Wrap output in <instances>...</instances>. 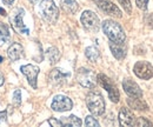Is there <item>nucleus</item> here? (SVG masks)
Wrapping results in <instances>:
<instances>
[{
	"label": "nucleus",
	"instance_id": "f257e3e1",
	"mask_svg": "<svg viewBox=\"0 0 153 127\" xmlns=\"http://www.w3.org/2000/svg\"><path fill=\"white\" fill-rule=\"evenodd\" d=\"M102 31L105 33V36H107L111 41L114 42H125V32L123 30V27L113 20H105L102 22Z\"/></svg>",
	"mask_w": 153,
	"mask_h": 127
},
{
	"label": "nucleus",
	"instance_id": "f03ea898",
	"mask_svg": "<svg viewBox=\"0 0 153 127\" xmlns=\"http://www.w3.org/2000/svg\"><path fill=\"white\" fill-rule=\"evenodd\" d=\"M86 105L88 111L93 115H102L105 113V101L100 93L98 92H90L86 97Z\"/></svg>",
	"mask_w": 153,
	"mask_h": 127
},
{
	"label": "nucleus",
	"instance_id": "7ed1b4c3",
	"mask_svg": "<svg viewBox=\"0 0 153 127\" xmlns=\"http://www.w3.org/2000/svg\"><path fill=\"white\" fill-rule=\"evenodd\" d=\"M40 13L42 19L50 24H56L59 18V10L53 0H42L40 2Z\"/></svg>",
	"mask_w": 153,
	"mask_h": 127
},
{
	"label": "nucleus",
	"instance_id": "20e7f679",
	"mask_svg": "<svg viewBox=\"0 0 153 127\" xmlns=\"http://www.w3.org/2000/svg\"><path fill=\"white\" fill-rule=\"evenodd\" d=\"M24 16H25V10L18 7L13 10L12 16L10 17V22L16 32L20 34H30V28L24 24Z\"/></svg>",
	"mask_w": 153,
	"mask_h": 127
},
{
	"label": "nucleus",
	"instance_id": "39448f33",
	"mask_svg": "<svg viewBox=\"0 0 153 127\" xmlns=\"http://www.w3.org/2000/svg\"><path fill=\"white\" fill-rule=\"evenodd\" d=\"M76 81L85 88H94L98 84L96 73L84 67L76 71Z\"/></svg>",
	"mask_w": 153,
	"mask_h": 127
},
{
	"label": "nucleus",
	"instance_id": "423d86ee",
	"mask_svg": "<svg viewBox=\"0 0 153 127\" xmlns=\"http://www.w3.org/2000/svg\"><path fill=\"white\" fill-rule=\"evenodd\" d=\"M97 80H98L99 85H100L104 90L107 91L111 101L118 102L119 99H120V94H119V91H118L117 86L114 85V82H113L108 76H106L105 74H98V75H97Z\"/></svg>",
	"mask_w": 153,
	"mask_h": 127
},
{
	"label": "nucleus",
	"instance_id": "0eeeda50",
	"mask_svg": "<svg viewBox=\"0 0 153 127\" xmlns=\"http://www.w3.org/2000/svg\"><path fill=\"white\" fill-rule=\"evenodd\" d=\"M80 21L82 24V26L85 27V30L90 31V32H98L99 27H100V21L99 18L94 12L92 11H85L82 12Z\"/></svg>",
	"mask_w": 153,
	"mask_h": 127
},
{
	"label": "nucleus",
	"instance_id": "6e6552de",
	"mask_svg": "<svg viewBox=\"0 0 153 127\" xmlns=\"http://www.w3.org/2000/svg\"><path fill=\"white\" fill-rule=\"evenodd\" d=\"M72 107H73L72 100L68 97L61 95V94L56 95L51 104V108L54 112H67V111H71Z\"/></svg>",
	"mask_w": 153,
	"mask_h": 127
},
{
	"label": "nucleus",
	"instance_id": "1a4fd4ad",
	"mask_svg": "<svg viewBox=\"0 0 153 127\" xmlns=\"http://www.w3.org/2000/svg\"><path fill=\"white\" fill-rule=\"evenodd\" d=\"M134 74L143 80H149L153 78V66L147 61H138L133 67Z\"/></svg>",
	"mask_w": 153,
	"mask_h": 127
},
{
	"label": "nucleus",
	"instance_id": "9d476101",
	"mask_svg": "<svg viewBox=\"0 0 153 127\" xmlns=\"http://www.w3.org/2000/svg\"><path fill=\"white\" fill-rule=\"evenodd\" d=\"M20 71L24 75H26L27 80H28V84L30 86L33 88V90H37L38 85H37V78H38V74L40 72V68L36 65H24L20 67Z\"/></svg>",
	"mask_w": 153,
	"mask_h": 127
},
{
	"label": "nucleus",
	"instance_id": "9b49d317",
	"mask_svg": "<svg viewBox=\"0 0 153 127\" xmlns=\"http://www.w3.org/2000/svg\"><path fill=\"white\" fill-rule=\"evenodd\" d=\"M96 2V5L106 14L112 16L115 18H121V11L119 10V7L114 5L113 2H111L110 0H93Z\"/></svg>",
	"mask_w": 153,
	"mask_h": 127
},
{
	"label": "nucleus",
	"instance_id": "f8f14e48",
	"mask_svg": "<svg viewBox=\"0 0 153 127\" xmlns=\"http://www.w3.org/2000/svg\"><path fill=\"white\" fill-rule=\"evenodd\" d=\"M123 88L130 98H143V91L137 82L131 79H125L123 81Z\"/></svg>",
	"mask_w": 153,
	"mask_h": 127
},
{
	"label": "nucleus",
	"instance_id": "ddd939ff",
	"mask_svg": "<svg viewBox=\"0 0 153 127\" xmlns=\"http://www.w3.org/2000/svg\"><path fill=\"white\" fill-rule=\"evenodd\" d=\"M118 120H119V124L121 126H134V123H135V117L134 114L126 107H123V108L119 111V115H118Z\"/></svg>",
	"mask_w": 153,
	"mask_h": 127
},
{
	"label": "nucleus",
	"instance_id": "4468645a",
	"mask_svg": "<svg viewBox=\"0 0 153 127\" xmlns=\"http://www.w3.org/2000/svg\"><path fill=\"white\" fill-rule=\"evenodd\" d=\"M110 48H111L113 56L118 60H123L126 56L127 47H126L125 42H114V41L110 40Z\"/></svg>",
	"mask_w": 153,
	"mask_h": 127
},
{
	"label": "nucleus",
	"instance_id": "2eb2a0df",
	"mask_svg": "<svg viewBox=\"0 0 153 127\" xmlns=\"http://www.w3.org/2000/svg\"><path fill=\"white\" fill-rule=\"evenodd\" d=\"M68 76H70V73H64L59 68H54L50 73V81L51 84L58 86V85H61Z\"/></svg>",
	"mask_w": 153,
	"mask_h": 127
},
{
	"label": "nucleus",
	"instance_id": "dca6fc26",
	"mask_svg": "<svg viewBox=\"0 0 153 127\" xmlns=\"http://www.w3.org/2000/svg\"><path fill=\"white\" fill-rule=\"evenodd\" d=\"M7 55L10 58L11 61H17L19 60L20 58L24 55V50H22V46L18 44V42H13L8 50H7Z\"/></svg>",
	"mask_w": 153,
	"mask_h": 127
},
{
	"label": "nucleus",
	"instance_id": "f3484780",
	"mask_svg": "<svg viewBox=\"0 0 153 127\" xmlns=\"http://www.w3.org/2000/svg\"><path fill=\"white\" fill-rule=\"evenodd\" d=\"M60 5H61V8L70 14H74L79 8V5L76 0H60Z\"/></svg>",
	"mask_w": 153,
	"mask_h": 127
},
{
	"label": "nucleus",
	"instance_id": "a211bd4d",
	"mask_svg": "<svg viewBox=\"0 0 153 127\" xmlns=\"http://www.w3.org/2000/svg\"><path fill=\"white\" fill-rule=\"evenodd\" d=\"M127 104L130 105V107L137 111H146L149 108L147 104L141 99V98H128L127 99Z\"/></svg>",
	"mask_w": 153,
	"mask_h": 127
},
{
	"label": "nucleus",
	"instance_id": "6ab92c4d",
	"mask_svg": "<svg viewBox=\"0 0 153 127\" xmlns=\"http://www.w3.org/2000/svg\"><path fill=\"white\" fill-rule=\"evenodd\" d=\"M85 55L86 58L91 61V62H97L100 58V52L99 50L94 47V46H88L86 50H85Z\"/></svg>",
	"mask_w": 153,
	"mask_h": 127
},
{
	"label": "nucleus",
	"instance_id": "aec40b11",
	"mask_svg": "<svg viewBox=\"0 0 153 127\" xmlns=\"http://www.w3.org/2000/svg\"><path fill=\"white\" fill-rule=\"evenodd\" d=\"M62 123V126H73V127H80L81 126V120L76 117V115H70V117H65L60 120Z\"/></svg>",
	"mask_w": 153,
	"mask_h": 127
},
{
	"label": "nucleus",
	"instance_id": "412c9836",
	"mask_svg": "<svg viewBox=\"0 0 153 127\" xmlns=\"http://www.w3.org/2000/svg\"><path fill=\"white\" fill-rule=\"evenodd\" d=\"M46 55H47V58H48V60H50V62L52 65L58 62L59 59H60V52H59V50H58L57 47H50V48H47Z\"/></svg>",
	"mask_w": 153,
	"mask_h": 127
},
{
	"label": "nucleus",
	"instance_id": "4be33fe9",
	"mask_svg": "<svg viewBox=\"0 0 153 127\" xmlns=\"http://www.w3.org/2000/svg\"><path fill=\"white\" fill-rule=\"evenodd\" d=\"M10 38H11V36H10V31H8L7 26L5 24L0 22V46L8 42Z\"/></svg>",
	"mask_w": 153,
	"mask_h": 127
},
{
	"label": "nucleus",
	"instance_id": "5701e85b",
	"mask_svg": "<svg viewBox=\"0 0 153 127\" xmlns=\"http://www.w3.org/2000/svg\"><path fill=\"white\" fill-rule=\"evenodd\" d=\"M12 101H13V105L16 107H20V105H21V92H20V90H16L14 91Z\"/></svg>",
	"mask_w": 153,
	"mask_h": 127
},
{
	"label": "nucleus",
	"instance_id": "b1692460",
	"mask_svg": "<svg viewBox=\"0 0 153 127\" xmlns=\"http://www.w3.org/2000/svg\"><path fill=\"white\" fill-rule=\"evenodd\" d=\"M85 125L87 127H99V123L92 115H87L85 119Z\"/></svg>",
	"mask_w": 153,
	"mask_h": 127
},
{
	"label": "nucleus",
	"instance_id": "393cba45",
	"mask_svg": "<svg viewBox=\"0 0 153 127\" xmlns=\"http://www.w3.org/2000/svg\"><path fill=\"white\" fill-rule=\"evenodd\" d=\"M118 2L123 6V8L126 11V13H131L132 12V5H131V1L130 0H118Z\"/></svg>",
	"mask_w": 153,
	"mask_h": 127
},
{
	"label": "nucleus",
	"instance_id": "a878e982",
	"mask_svg": "<svg viewBox=\"0 0 153 127\" xmlns=\"http://www.w3.org/2000/svg\"><path fill=\"white\" fill-rule=\"evenodd\" d=\"M134 126H152V123H150L145 118H138V120H135V123H134Z\"/></svg>",
	"mask_w": 153,
	"mask_h": 127
},
{
	"label": "nucleus",
	"instance_id": "bb28decb",
	"mask_svg": "<svg viewBox=\"0 0 153 127\" xmlns=\"http://www.w3.org/2000/svg\"><path fill=\"white\" fill-rule=\"evenodd\" d=\"M135 4L138 6V8L143 10V11H146L149 7V0H135Z\"/></svg>",
	"mask_w": 153,
	"mask_h": 127
},
{
	"label": "nucleus",
	"instance_id": "cd10ccee",
	"mask_svg": "<svg viewBox=\"0 0 153 127\" xmlns=\"http://www.w3.org/2000/svg\"><path fill=\"white\" fill-rule=\"evenodd\" d=\"M47 124H50L51 126H56V127L62 126V123H61L60 120H57V119H54V118H51V119H48V120H47Z\"/></svg>",
	"mask_w": 153,
	"mask_h": 127
},
{
	"label": "nucleus",
	"instance_id": "c85d7f7f",
	"mask_svg": "<svg viewBox=\"0 0 153 127\" xmlns=\"http://www.w3.org/2000/svg\"><path fill=\"white\" fill-rule=\"evenodd\" d=\"M7 123V113L4 111V112H0V125L2 124H6Z\"/></svg>",
	"mask_w": 153,
	"mask_h": 127
},
{
	"label": "nucleus",
	"instance_id": "c756f323",
	"mask_svg": "<svg viewBox=\"0 0 153 127\" xmlns=\"http://www.w3.org/2000/svg\"><path fill=\"white\" fill-rule=\"evenodd\" d=\"M1 1H2L5 5H8V6H11V5H12V4H13L16 0H1Z\"/></svg>",
	"mask_w": 153,
	"mask_h": 127
},
{
	"label": "nucleus",
	"instance_id": "7c9ffc66",
	"mask_svg": "<svg viewBox=\"0 0 153 127\" xmlns=\"http://www.w3.org/2000/svg\"><path fill=\"white\" fill-rule=\"evenodd\" d=\"M4 82H5V78H4L2 72L0 71V86H2V85H4Z\"/></svg>",
	"mask_w": 153,
	"mask_h": 127
},
{
	"label": "nucleus",
	"instance_id": "2f4dec72",
	"mask_svg": "<svg viewBox=\"0 0 153 127\" xmlns=\"http://www.w3.org/2000/svg\"><path fill=\"white\" fill-rule=\"evenodd\" d=\"M0 16H4V17L6 16V11H5V10H2L1 7H0Z\"/></svg>",
	"mask_w": 153,
	"mask_h": 127
},
{
	"label": "nucleus",
	"instance_id": "473e14b6",
	"mask_svg": "<svg viewBox=\"0 0 153 127\" xmlns=\"http://www.w3.org/2000/svg\"><path fill=\"white\" fill-rule=\"evenodd\" d=\"M38 1L39 0H30V2H31V4H37Z\"/></svg>",
	"mask_w": 153,
	"mask_h": 127
},
{
	"label": "nucleus",
	"instance_id": "72a5a7b5",
	"mask_svg": "<svg viewBox=\"0 0 153 127\" xmlns=\"http://www.w3.org/2000/svg\"><path fill=\"white\" fill-rule=\"evenodd\" d=\"M2 61H4V58H2V56H0V62H2Z\"/></svg>",
	"mask_w": 153,
	"mask_h": 127
}]
</instances>
